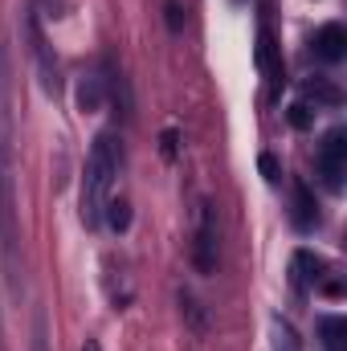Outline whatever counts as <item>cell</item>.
Segmentation results:
<instances>
[{
	"instance_id": "9",
	"label": "cell",
	"mask_w": 347,
	"mask_h": 351,
	"mask_svg": "<svg viewBox=\"0 0 347 351\" xmlns=\"http://www.w3.org/2000/svg\"><path fill=\"white\" fill-rule=\"evenodd\" d=\"M102 94H106V78H98V74H90L86 82H82V86H78V106H82V110H98V106H102Z\"/></svg>"
},
{
	"instance_id": "14",
	"label": "cell",
	"mask_w": 347,
	"mask_h": 351,
	"mask_svg": "<svg viewBox=\"0 0 347 351\" xmlns=\"http://www.w3.org/2000/svg\"><path fill=\"white\" fill-rule=\"evenodd\" d=\"M82 351H102V348H98V343H94V339H86V343H82Z\"/></svg>"
},
{
	"instance_id": "5",
	"label": "cell",
	"mask_w": 347,
	"mask_h": 351,
	"mask_svg": "<svg viewBox=\"0 0 347 351\" xmlns=\"http://www.w3.org/2000/svg\"><path fill=\"white\" fill-rule=\"evenodd\" d=\"M290 274H294V286H298V290H315V286L323 282V274H327V262L315 258L311 250H298V254L290 258Z\"/></svg>"
},
{
	"instance_id": "4",
	"label": "cell",
	"mask_w": 347,
	"mask_h": 351,
	"mask_svg": "<svg viewBox=\"0 0 347 351\" xmlns=\"http://www.w3.org/2000/svg\"><path fill=\"white\" fill-rule=\"evenodd\" d=\"M311 49H315V58L319 62H327V66H335V62H344V53H347V33H344V25H323L315 37H311Z\"/></svg>"
},
{
	"instance_id": "11",
	"label": "cell",
	"mask_w": 347,
	"mask_h": 351,
	"mask_svg": "<svg viewBox=\"0 0 347 351\" xmlns=\"http://www.w3.org/2000/svg\"><path fill=\"white\" fill-rule=\"evenodd\" d=\"M319 331H323V348L339 351V343H344V319H323Z\"/></svg>"
},
{
	"instance_id": "13",
	"label": "cell",
	"mask_w": 347,
	"mask_h": 351,
	"mask_svg": "<svg viewBox=\"0 0 347 351\" xmlns=\"http://www.w3.org/2000/svg\"><path fill=\"white\" fill-rule=\"evenodd\" d=\"M168 25H172V29H180V8H176V4H168Z\"/></svg>"
},
{
	"instance_id": "1",
	"label": "cell",
	"mask_w": 347,
	"mask_h": 351,
	"mask_svg": "<svg viewBox=\"0 0 347 351\" xmlns=\"http://www.w3.org/2000/svg\"><path fill=\"white\" fill-rule=\"evenodd\" d=\"M119 168H123V147L110 131H102L94 143H90L86 168H82V225L94 229L102 221V208L115 192V180H119Z\"/></svg>"
},
{
	"instance_id": "6",
	"label": "cell",
	"mask_w": 347,
	"mask_h": 351,
	"mask_svg": "<svg viewBox=\"0 0 347 351\" xmlns=\"http://www.w3.org/2000/svg\"><path fill=\"white\" fill-rule=\"evenodd\" d=\"M270 351H302V339H298V331L286 323V319H270Z\"/></svg>"
},
{
	"instance_id": "3",
	"label": "cell",
	"mask_w": 347,
	"mask_h": 351,
	"mask_svg": "<svg viewBox=\"0 0 347 351\" xmlns=\"http://www.w3.org/2000/svg\"><path fill=\"white\" fill-rule=\"evenodd\" d=\"M196 269L200 274H213L217 269V217H213V204H200V221H196Z\"/></svg>"
},
{
	"instance_id": "12",
	"label": "cell",
	"mask_w": 347,
	"mask_h": 351,
	"mask_svg": "<svg viewBox=\"0 0 347 351\" xmlns=\"http://www.w3.org/2000/svg\"><path fill=\"white\" fill-rule=\"evenodd\" d=\"M290 123L294 127H311V114H307V106L298 102V106H290Z\"/></svg>"
},
{
	"instance_id": "2",
	"label": "cell",
	"mask_w": 347,
	"mask_h": 351,
	"mask_svg": "<svg viewBox=\"0 0 347 351\" xmlns=\"http://www.w3.org/2000/svg\"><path fill=\"white\" fill-rule=\"evenodd\" d=\"M319 176L331 192L344 188V176H347V135L344 131H331L319 147Z\"/></svg>"
},
{
	"instance_id": "7",
	"label": "cell",
	"mask_w": 347,
	"mask_h": 351,
	"mask_svg": "<svg viewBox=\"0 0 347 351\" xmlns=\"http://www.w3.org/2000/svg\"><path fill=\"white\" fill-rule=\"evenodd\" d=\"M102 217H106V225H110L115 233H127V229H131V200H127V196H110L106 208H102Z\"/></svg>"
},
{
	"instance_id": "8",
	"label": "cell",
	"mask_w": 347,
	"mask_h": 351,
	"mask_svg": "<svg viewBox=\"0 0 347 351\" xmlns=\"http://www.w3.org/2000/svg\"><path fill=\"white\" fill-rule=\"evenodd\" d=\"M180 315L192 323V331L196 335H204L208 331V319H204V306H200V298L192 294V290H180Z\"/></svg>"
},
{
	"instance_id": "10",
	"label": "cell",
	"mask_w": 347,
	"mask_h": 351,
	"mask_svg": "<svg viewBox=\"0 0 347 351\" xmlns=\"http://www.w3.org/2000/svg\"><path fill=\"white\" fill-rule=\"evenodd\" d=\"M294 204H298V213H294V221H298L302 229H311V225L319 221V213H315V204H311V196H307V188H302V184L294 188Z\"/></svg>"
}]
</instances>
